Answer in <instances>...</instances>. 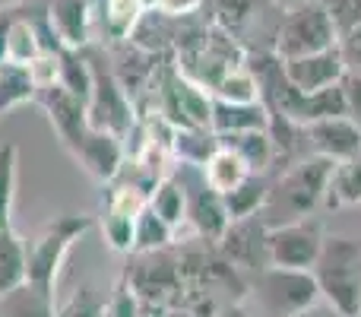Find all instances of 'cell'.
Instances as JSON below:
<instances>
[{
    "label": "cell",
    "instance_id": "obj_43",
    "mask_svg": "<svg viewBox=\"0 0 361 317\" xmlns=\"http://www.w3.org/2000/svg\"><path fill=\"white\" fill-rule=\"evenodd\" d=\"M279 10H292V6H301V4H314V0H276Z\"/></svg>",
    "mask_w": 361,
    "mask_h": 317
},
{
    "label": "cell",
    "instance_id": "obj_22",
    "mask_svg": "<svg viewBox=\"0 0 361 317\" xmlns=\"http://www.w3.org/2000/svg\"><path fill=\"white\" fill-rule=\"evenodd\" d=\"M38 54H42V42H38L35 23H32V4H25V10L19 13L16 23L10 25L6 48H4V64H19V67H29Z\"/></svg>",
    "mask_w": 361,
    "mask_h": 317
},
{
    "label": "cell",
    "instance_id": "obj_8",
    "mask_svg": "<svg viewBox=\"0 0 361 317\" xmlns=\"http://www.w3.org/2000/svg\"><path fill=\"white\" fill-rule=\"evenodd\" d=\"M336 42H339V32L333 25L330 13H326L324 0H314V4L282 10L273 54L279 61H295V57H307V54H317V51L336 48Z\"/></svg>",
    "mask_w": 361,
    "mask_h": 317
},
{
    "label": "cell",
    "instance_id": "obj_6",
    "mask_svg": "<svg viewBox=\"0 0 361 317\" xmlns=\"http://www.w3.org/2000/svg\"><path fill=\"white\" fill-rule=\"evenodd\" d=\"M209 23L228 32L247 54L276 48L282 10L276 0H206Z\"/></svg>",
    "mask_w": 361,
    "mask_h": 317
},
{
    "label": "cell",
    "instance_id": "obj_26",
    "mask_svg": "<svg viewBox=\"0 0 361 317\" xmlns=\"http://www.w3.org/2000/svg\"><path fill=\"white\" fill-rule=\"evenodd\" d=\"M35 83H32L29 70L19 64H0V118L10 114L13 108L35 102Z\"/></svg>",
    "mask_w": 361,
    "mask_h": 317
},
{
    "label": "cell",
    "instance_id": "obj_25",
    "mask_svg": "<svg viewBox=\"0 0 361 317\" xmlns=\"http://www.w3.org/2000/svg\"><path fill=\"white\" fill-rule=\"evenodd\" d=\"M216 150H219V137L209 127H184V131H175V162L203 168Z\"/></svg>",
    "mask_w": 361,
    "mask_h": 317
},
{
    "label": "cell",
    "instance_id": "obj_27",
    "mask_svg": "<svg viewBox=\"0 0 361 317\" xmlns=\"http://www.w3.org/2000/svg\"><path fill=\"white\" fill-rule=\"evenodd\" d=\"M149 210L156 213L159 219H165V222L175 229V238H178L180 225H184V216H187V200H184V187L178 184L175 174H169V178H162L156 184V191H152V197H149Z\"/></svg>",
    "mask_w": 361,
    "mask_h": 317
},
{
    "label": "cell",
    "instance_id": "obj_20",
    "mask_svg": "<svg viewBox=\"0 0 361 317\" xmlns=\"http://www.w3.org/2000/svg\"><path fill=\"white\" fill-rule=\"evenodd\" d=\"M25 257H29V241L13 225L0 229V295L25 282Z\"/></svg>",
    "mask_w": 361,
    "mask_h": 317
},
{
    "label": "cell",
    "instance_id": "obj_4",
    "mask_svg": "<svg viewBox=\"0 0 361 317\" xmlns=\"http://www.w3.org/2000/svg\"><path fill=\"white\" fill-rule=\"evenodd\" d=\"M130 263L121 276L127 286L137 292L143 314H171L180 311V299H184V280H180L178 267V251L175 244L162 251H149V254H127Z\"/></svg>",
    "mask_w": 361,
    "mask_h": 317
},
{
    "label": "cell",
    "instance_id": "obj_9",
    "mask_svg": "<svg viewBox=\"0 0 361 317\" xmlns=\"http://www.w3.org/2000/svg\"><path fill=\"white\" fill-rule=\"evenodd\" d=\"M250 292L260 299L263 311L269 317H292L324 301L311 270L267 267L263 273L250 276Z\"/></svg>",
    "mask_w": 361,
    "mask_h": 317
},
{
    "label": "cell",
    "instance_id": "obj_33",
    "mask_svg": "<svg viewBox=\"0 0 361 317\" xmlns=\"http://www.w3.org/2000/svg\"><path fill=\"white\" fill-rule=\"evenodd\" d=\"M133 232H137V219L105 210V216H102V238H105V244L111 251L133 254Z\"/></svg>",
    "mask_w": 361,
    "mask_h": 317
},
{
    "label": "cell",
    "instance_id": "obj_44",
    "mask_svg": "<svg viewBox=\"0 0 361 317\" xmlns=\"http://www.w3.org/2000/svg\"><path fill=\"white\" fill-rule=\"evenodd\" d=\"M169 317H193V314H187V311H171Z\"/></svg>",
    "mask_w": 361,
    "mask_h": 317
},
{
    "label": "cell",
    "instance_id": "obj_12",
    "mask_svg": "<svg viewBox=\"0 0 361 317\" xmlns=\"http://www.w3.org/2000/svg\"><path fill=\"white\" fill-rule=\"evenodd\" d=\"M267 222L260 216H250V219H238V222H228L225 235L216 241L219 254L238 267L244 276H257L263 273L269 263V251H267Z\"/></svg>",
    "mask_w": 361,
    "mask_h": 317
},
{
    "label": "cell",
    "instance_id": "obj_1",
    "mask_svg": "<svg viewBox=\"0 0 361 317\" xmlns=\"http://www.w3.org/2000/svg\"><path fill=\"white\" fill-rule=\"evenodd\" d=\"M35 105L44 108L57 140L63 143V150L70 156L86 168V174H92L102 184L118 178V172L124 168V159H127L124 140H118L114 133L95 131L89 124L86 102L70 95L63 86H51V89H38Z\"/></svg>",
    "mask_w": 361,
    "mask_h": 317
},
{
    "label": "cell",
    "instance_id": "obj_24",
    "mask_svg": "<svg viewBox=\"0 0 361 317\" xmlns=\"http://www.w3.org/2000/svg\"><path fill=\"white\" fill-rule=\"evenodd\" d=\"M247 174H250V168L244 165V159L238 156V152L225 150V146H219V150L212 152V159L203 165L206 184H209L216 193H222V197L228 191H235V187L247 178Z\"/></svg>",
    "mask_w": 361,
    "mask_h": 317
},
{
    "label": "cell",
    "instance_id": "obj_45",
    "mask_svg": "<svg viewBox=\"0 0 361 317\" xmlns=\"http://www.w3.org/2000/svg\"><path fill=\"white\" fill-rule=\"evenodd\" d=\"M143 317H169V314H143Z\"/></svg>",
    "mask_w": 361,
    "mask_h": 317
},
{
    "label": "cell",
    "instance_id": "obj_7",
    "mask_svg": "<svg viewBox=\"0 0 361 317\" xmlns=\"http://www.w3.org/2000/svg\"><path fill=\"white\" fill-rule=\"evenodd\" d=\"M89 229H92V216H86V213H61V216L51 219L29 241L25 282L44 289V292H54L57 273H61L70 248H73L76 238H82Z\"/></svg>",
    "mask_w": 361,
    "mask_h": 317
},
{
    "label": "cell",
    "instance_id": "obj_37",
    "mask_svg": "<svg viewBox=\"0 0 361 317\" xmlns=\"http://www.w3.org/2000/svg\"><path fill=\"white\" fill-rule=\"evenodd\" d=\"M336 48H339V54H343L345 73L361 76V25L343 32V35H339V42H336Z\"/></svg>",
    "mask_w": 361,
    "mask_h": 317
},
{
    "label": "cell",
    "instance_id": "obj_5",
    "mask_svg": "<svg viewBox=\"0 0 361 317\" xmlns=\"http://www.w3.org/2000/svg\"><path fill=\"white\" fill-rule=\"evenodd\" d=\"M82 54H86L89 70H92V95L86 102L89 124L95 131H105L114 133L118 140H127V133L137 124V105L118 83L111 61H108V51L102 44H89V48H82Z\"/></svg>",
    "mask_w": 361,
    "mask_h": 317
},
{
    "label": "cell",
    "instance_id": "obj_28",
    "mask_svg": "<svg viewBox=\"0 0 361 317\" xmlns=\"http://www.w3.org/2000/svg\"><path fill=\"white\" fill-rule=\"evenodd\" d=\"M175 244V229L165 219L146 206L137 216V232H133V254H149V251H162Z\"/></svg>",
    "mask_w": 361,
    "mask_h": 317
},
{
    "label": "cell",
    "instance_id": "obj_29",
    "mask_svg": "<svg viewBox=\"0 0 361 317\" xmlns=\"http://www.w3.org/2000/svg\"><path fill=\"white\" fill-rule=\"evenodd\" d=\"M16 174H19V146L0 143V229H10L13 225Z\"/></svg>",
    "mask_w": 361,
    "mask_h": 317
},
{
    "label": "cell",
    "instance_id": "obj_2",
    "mask_svg": "<svg viewBox=\"0 0 361 317\" xmlns=\"http://www.w3.org/2000/svg\"><path fill=\"white\" fill-rule=\"evenodd\" d=\"M333 168H336V162L324 156H307L295 162V165L282 168V172H276L273 181H269L267 203L260 210V219L267 222V229L317 216L324 210Z\"/></svg>",
    "mask_w": 361,
    "mask_h": 317
},
{
    "label": "cell",
    "instance_id": "obj_10",
    "mask_svg": "<svg viewBox=\"0 0 361 317\" xmlns=\"http://www.w3.org/2000/svg\"><path fill=\"white\" fill-rule=\"evenodd\" d=\"M171 174L178 178V184L184 187V200H187V216L184 225L190 229V235L206 238V241H219L228 229V213H225L222 193H216L203 178V168L197 165H184L175 162Z\"/></svg>",
    "mask_w": 361,
    "mask_h": 317
},
{
    "label": "cell",
    "instance_id": "obj_34",
    "mask_svg": "<svg viewBox=\"0 0 361 317\" xmlns=\"http://www.w3.org/2000/svg\"><path fill=\"white\" fill-rule=\"evenodd\" d=\"M102 317H143V305H140L137 292L127 286L124 276H121V280L114 282V289L108 292L105 311H102Z\"/></svg>",
    "mask_w": 361,
    "mask_h": 317
},
{
    "label": "cell",
    "instance_id": "obj_39",
    "mask_svg": "<svg viewBox=\"0 0 361 317\" xmlns=\"http://www.w3.org/2000/svg\"><path fill=\"white\" fill-rule=\"evenodd\" d=\"M203 6L206 0H156V10L171 19H190L197 13H203Z\"/></svg>",
    "mask_w": 361,
    "mask_h": 317
},
{
    "label": "cell",
    "instance_id": "obj_15",
    "mask_svg": "<svg viewBox=\"0 0 361 317\" xmlns=\"http://www.w3.org/2000/svg\"><path fill=\"white\" fill-rule=\"evenodd\" d=\"M307 143L314 156L330 162H352L361 156V127L349 118H326L307 124Z\"/></svg>",
    "mask_w": 361,
    "mask_h": 317
},
{
    "label": "cell",
    "instance_id": "obj_42",
    "mask_svg": "<svg viewBox=\"0 0 361 317\" xmlns=\"http://www.w3.org/2000/svg\"><path fill=\"white\" fill-rule=\"evenodd\" d=\"M216 317H254V314H250L247 308H244V301H238V305H225Z\"/></svg>",
    "mask_w": 361,
    "mask_h": 317
},
{
    "label": "cell",
    "instance_id": "obj_31",
    "mask_svg": "<svg viewBox=\"0 0 361 317\" xmlns=\"http://www.w3.org/2000/svg\"><path fill=\"white\" fill-rule=\"evenodd\" d=\"M57 86H63L76 99L89 102V95H92V70H89V61L82 51H70V48L61 51V83Z\"/></svg>",
    "mask_w": 361,
    "mask_h": 317
},
{
    "label": "cell",
    "instance_id": "obj_18",
    "mask_svg": "<svg viewBox=\"0 0 361 317\" xmlns=\"http://www.w3.org/2000/svg\"><path fill=\"white\" fill-rule=\"evenodd\" d=\"M219 146L238 152L250 174H273V140L269 131H244V133H216Z\"/></svg>",
    "mask_w": 361,
    "mask_h": 317
},
{
    "label": "cell",
    "instance_id": "obj_36",
    "mask_svg": "<svg viewBox=\"0 0 361 317\" xmlns=\"http://www.w3.org/2000/svg\"><path fill=\"white\" fill-rule=\"evenodd\" d=\"M324 6H326V13H330L339 35L361 25V0H324Z\"/></svg>",
    "mask_w": 361,
    "mask_h": 317
},
{
    "label": "cell",
    "instance_id": "obj_40",
    "mask_svg": "<svg viewBox=\"0 0 361 317\" xmlns=\"http://www.w3.org/2000/svg\"><path fill=\"white\" fill-rule=\"evenodd\" d=\"M25 10V4H10L0 6V64H4V48H6V35H10V25L16 23V16Z\"/></svg>",
    "mask_w": 361,
    "mask_h": 317
},
{
    "label": "cell",
    "instance_id": "obj_41",
    "mask_svg": "<svg viewBox=\"0 0 361 317\" xmlns=\"http://www.w3.org/2000/svg\"><path fill=\"white\" fill-rule=\"evenodd\" d=\"M292 317H343V314H339L333 305H326V301H320V305L307 308V311H301V314H292Z\"/></svg>",
    "mask_w": 361,
    "mask_h": 317
},
{
    "label": "cell",
    "instance_id": "obj_19",
    "mask_svg": "<svg viewBox=\"0 0 361 317\" xmlns=\"http://www.w3.org/2000/svg\"><path fill=\"white\" fill-rule=\"evenodd\" d=\"M269 181H273V174H247L235 191L225 193L222 203H225V213H228V222L260 216L263 203H267V193H269Z\"/></svg>",
    "mask_w": 361,
    "mask_h": 317
},
{
    "label": "cell",
    "instance_id": "obj_14",
    "mask_svg": "<svg viewBox=\"0 0 361 317\" xmlns=\"http://www.w3.org/2000/svg\"><path fill=\"white\" fill-rule=\"evenodd\" d=\"M282 70H286L288 83L305 95L336 86V83H343V76H345V64H343L339 48H326V51H317V54L282 61Z\"/></svg>",
    "mask_w": 361,
    "mask_h": 317
},
{
    "label": "cell",
    "instance_id": "obj_17",
    "mask_svg": "<svg viewBox=\"0 0 361 317\" xmlns=\"http://www.w3.org/2000/svg\"><path fill=\"white\" fill-rule=\"evenodd\" d=\"M212 133H244V131H269V112L263 102H219L212 99Z\"/></svg>",
    "mask_w": 361,
    "mask_h": 317
},
{
    "label": "cell",
    "instance_id": "obj_32",
    "mask_svg": "<svg viewBox=\"0 0 361 317\" xmlns=\"http://www.w3.org/2000/svg\"><path fill=\"white\" fill-rule=\"evenodd\" d=\"M105 311V295L92 286V282H82L70 292V299L63 301L54 311V317H102Z\"/></svg>",
    "mask_w": 361,
    "mask_h": 317
},
{
    "label": "cell",
    "instance_id": "obj_23",
    "mask_svg": "<svg viewBox=\"0 0 361 317\" xmlns=\"http://www.w3.org/2000/svg\"><path fill=\"white\" fill-rule=\"evenodd\" d=\"M343 206H361V156L339 162L330 174L324 210H343Z\"/></svg>",
    "mask_w": 361,
    "mask_h": 317
},
{
    "label": "cell",
    "instance_id": "obj_30",
    "mask_svg": "<svg viewBox=\"0 0 361 317\" xmlns=\"http://www.w3.org/2000/svg\"><path fill=\"white\" fill-rule=\"evenodd\" d=\"M212 99L219 102H235V105H244V102H260V89H257V76L250 73L247 61L241 67L228 70L222 80L212 89Z\"/></svg>",
    "mask_w": 361,
    "mask_h": 317
},
{
    "label": "cell",
    "instance_id": "obj_3",
    "mask_svg": "<svg viewBox=\"0 0 361 317\" xmlns=\"http://www.w3.org/2000/svg\"><path fill=\"white\" fill-rule=\"evenodd\" d=\"M320 299L343 317H361V241L349 235H326L314 263Z\"/></svg>",
    "mask_w": 361,
    "mask_h": 317
},
{
    "label": "cell",
    "instance_id": "obj_38",
    "mask_svg": "<svg viewBox=\"0 0 361 317\" xmlns=\"http://www.w3.org/2000/svg\"><path fill=\"white\" fill-rule=\"evenodd\" d=\"M343 95H345V118L361 127V76L355 73L343 76Z\"/></svg>",
    "mask_w": 361,
    "mask_h": 317
},
{
    "label": "cell",
    "instance_id": "obj_21",
    "mask_svg": "<svg viewBox=\"0 0 361 317\" xmlns=\"http://www.w3.org/2000/svg\"><path fill=\"white\" fill-rule=\"evenodd\" d=\"M54 292L23 282L13 292L0 295V317H54Z\"/></svg>",
    "mask_w": 361,
    "mask_h": 317
},
{
    "label": "cell",
    "instance_id": "obj_35",
    "mask_svg": "<svg viewBox=\"0 0 361 317\" xmlns=\"http://www.w3.org/2000/svg\"><path fill=\"white\" fill-rule=\"evenodd\" d=\"M25 70H29L35 89L57 86V83H61V51H57V54H51V51H42V54H38Z\"/></svg>",
    "mask_w": 361,
    "mask_h": 317
},
{
    "label": "cell",
    "instance_id": "obj_13",
    "mask_svg": "<svg viewBox=\"0 0 361 317\" xmlns=\"http://www.w3.org/2000/svg\"><path fill=\"white\" fill-rule=\"evenodd\" d=\"M48 23L57 42L70 51H82L95 42V6L92 0H48Z\"/></svg>",
    "mask_w": 361,
    "mask_h": 317
},
{
    "label": "cell",
    "instance_id": "obj_16",
    "mask_svg": "<svg viewBox=\"0 0 361 317\" xmlns=\"http://www.w3.org/2000/svg\"><path fill=\"white\" fill-rule=\"evenodd\" d=\"M143 13L146 10L137 0H102V13H95V42L99 44L127 42Z\"/></svg>",
    "mask_w": 361,
    "mask_h": 317
},
{
    "label": "cell",
    "instance_id": "obj_11",
    "mask_svg": "<svg viewBox=\"0 0 361 317\" xmlns=\"http://www.w3.org/2000/svg\"><path fill=\"white\" fill-rule=\"evenodd\" d=\"M324 219L311 216L301 222H288V225H276L267 232V251H269V263L273 267H286V270H314L324 248Z\"/></svg>",
    "mask_w": 361,
    "mask_h": 317
}]
</instances>
